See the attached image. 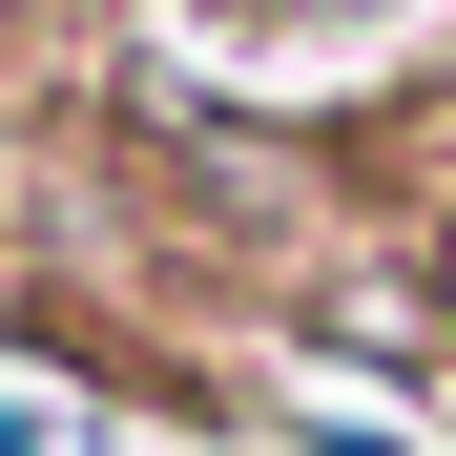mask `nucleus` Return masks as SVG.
Listing matches in <instances>:
<instances>
[{"mask_svg":"<svg viewBox=\"0 0 456 456\" xmlns=\"http://www.w3.org/2000/svg\"><path fill=\"white\" fill-rule=\"evenodd\" d=\"M0 456H62V415H42V395H0Z\"/></svg>","mask_w":456,"mask_h":456,"instance_id":"nucleus-1","label":"nucleus"},{"mask_svg":"<svg viewBox=\"0 0 456 456\" xmlns=\"http://www.w3.org/2000/svg\"><path fill=\"white\" fill-rule=\"evenodd\" d=\"M290 21H353V0H290Z\"/></svg>","mask_w":456,"mask_h":456,"instance_id":"nucleus-2","label":"nucleus"}]
</instances>
